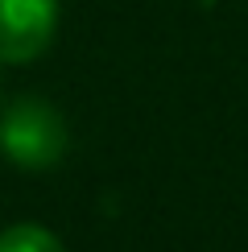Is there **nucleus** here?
<instances>
[{
    "instance_id": "nucleus-1",
    "label": "nucleus",
    "mask_w": 248,
    "mask_h": 252,
    "mask_svg": "<svg viewBox=\"0 0 248 252\" xmlns=\"http://www.w3.org/2000/svg\"><path fill=\"white\" fill-rule=\"evenodd\" d=\"M0 149L21 170H46L66 153V124L50 103L17 99L0 120Z\"/></svg>"
},
{
    "instance_id": "nucleus-2",
    "label": "nucleus",
    "mask_w": 248,
    "mask_h": 252,
    "mask_svg": "<svg viewBox=\"0 0 248 252\" xmlns=\"http://www.w3.org/2000/svg\"><path fill=\"white\" fill-rule=\"evenodd\" d=\"M54 0H0V62H33L54 37Z\"/></svg>"
},
{
    "instance_id": "nucleus-3",
    "label": "nucleus",
    "mask_w": 248,
    "mask_h": 252,
    "mask_svg": "<svg viewBox=\"0 0 248 252\" xmlns=\"http://www.w3.org/2000/svg\"><path fill=\"white\" fill-rule=\"evenodd\" d=\"M0 252H62V244L54 232H46L37 223H17L8 232H0Z\"/></svg>"
}]
</instances>
